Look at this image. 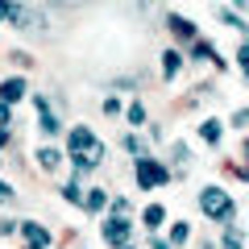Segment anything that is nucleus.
I'll use <instances>...</instances> for the list:
<instances>
[{
  "label": "nucleus",
  "instance_id": "nucleus-7",
  "mask_svg": "<svg viewBox=\"0 0 249 249\" xmlns=\"http://www.w3.org/2000/svg\"><path fill=\"white\" fill-rule=\"evenodd\" d=\"M25 91H29V83L21 79V75H9V79H0V104H17V100H25Z\"/></svg>",
  "mask_w": 249,
  "mask_h": 249
},
{
  "label": "nucleus",
  "instance_id": "nucleus-29",
  "mask_svg": "<svg viewBox=\"0 0 249 249\" xmlns=\"http://www.w3.org/2000/svg\"><path fill=\"white\" fill-rule=\"evenodd\" d=\"M232 124H237V129H241V124H249V108H245V112H232Z\"/></svg>",
  "mask_w": 249,
  "mask_h": 249
},
{
  "label": "nucleus",
  "instance_id": "nucleus-11",
  "mask_svg": "<svg viewBox=\"0 0 249 249\" xmlns=\"http://www.w3.org/2000/svg\"><path fill=\"white\" fill-rule=\"evenodd\" d=\"M104 208H108V191H104V187H88V196H83V212L100 216Z\"/></svg>",
  "mask_w": 249,
  "mask_h": 249
},
{
  "label": "nucleus",
  "instance_id": "nucleus-4",
  "mask_svg": "<svg viewBox=\"0 0 249 249\" xmlns=\"http://www.w3.org/2000/svg\"><path fill=\"white\" fill-rule=\"evenodd\" d=\"M100 237H104V245L124 249V245H129V237H133V220H129V216H108L104 229H100Z\"/></svg>",
  "mask_w": 249,
  "mask_h": 249
},
{
  "label": "nucleus",
  "instance_id": "nucleus-17",
  "mask_svg": "<svg viewBox=\"0 0 249 249\" xmlns=\"http://www.w3.org/2000/svg\"><path fill=\"white\" fill-rule=\"evenodd\" d=\"M220 249H245V232H241L237 224H229V229H224V241H220Z\"/></svg>",
  "mask_w": 249,
  "mask_h": 249
},
{
  "label": "nucleus",
  "instance_id": "nucleus-16",
  "mask_svg": "<svg viewBox=\"0 0 249 249\" xmlns=\"http://www.w3.org/2000/svg\"><path fill=\"white\" fill-rule=\"evenodd\" d=\"M187 241H191V224H187V220H175V224H170V245L183 249Z\"/></svg>",
  "mask_w": 249,
  "mask_h": 249
},
{
  "label": "nucleus",
  "instance_id": "nucleus-2",
  "mask_svg": "<svg viewBox=\"0 0 249 249\" xmlns=\"http://www.w3.org/2000/svg\"><path fill=\"white\" fill-rule=\"evenodd\" d=\"M199 212H204L212 224H224V229H229V224H232V216H237V204H232V196L224 191V187L208 183L204 191H199Z\"/></svg>",
  "mask_w": 249,
  "mask_h": 249
},
{
  "label": "nucleus",
  "instance_id": "nucleus-24",
  "mask_svg": "<svg viewBox=\"0 0 249 249\" xmlns=\"http://www.w3.org/2000/svg\"><path fill=\"white\" fill-rule=\"evenodd\" d=\"M104 112L116 116V112H124V108H121V100H116V96H104Z\"/></svg>",
  "mask_w": 249,
  "mask_h": 249
},
{
  "label": "nucleus",
  "instance_id": "nucleus-18",
  "mask_svg": "<svg viewBox=\"0 0 249 249\" xmlns=\"http://www.w3.org/2000/svg\"><path fill=\"white\" fill-rule=\"evenodd\" d=\"M170 158H175V175H183L187 166H191V154H187L183 142H175V150H170Z\"/></svg>",
  "mask_w": 249,
  "mask_h": 249
},
{
  "label": "nucleus",
  "instance_id": "nucleus-32",
  "mask_svg": "<svg viewBox=\"0 0 249 249\" xmlns=\"http://www.w3.org/2000/svg\"><path fill=\"white\" fill-rule=\"evenodd\" d=\"M232 170H237V175H241V178H245V183H249V166H241V162H237V166H232Z\"/></svg>",
  "mask_w": 249,
  "mask_h": 249
},
{
  "label": "nucleus",
  "instance_id": "nucleus-6",
  "mask_svg": "<svg viewBox=\"0 0 249 249\" xmlns=\"http://www.w3.org/2000/svg\"><path fill=\"white\" fill-rule=\"evenodd\" d=\"M21 237H25V245L29 249H50V229L46 224H37V220H21Z\"/></svg>",
  "mask_w": 249,
  "mask_h": 249
},
{
  "label": "nucleus",
  "instance_id": "nucleus-8",
  "mask_svg": "<svg viewBox=\"0 0 249 249\" xmlns=\"http://www.w3.org/2000/svg\"><path fill=\"white\" fill-rule=\"evenodd\" d=\"M166 29L178 37V42H199V29H196V21L178 17V13H170V17H166Z\"/></svg>",
  "mask_w": 249,
  "mask_h": 249
},
{
  "label": "nucleus",
  "instance_id": "nucleus-31",
  "mask_svg": "<svg viewBox=\"0 0 249 249\" xmlns=\"http://www.w3.org/2000/svg\"><path fill=\"white\" fill-rule=\"evenodd\" d=\"M241 158H245V166H249V137L241 142Z\"/></svg>",
  "mask_w": 249,
  "mask_h": 249
},
{
  "label": "nucleus",
  "instance_id": "nucleus-26",
  "mask_svg": "<svg viewBox=\"0 0 249 249\" xmlns=\"http://www.w3.org/2000/svg\"><path fill=\"white\" fill-rule=\"evenodd\" d=\"M9 145H13V133H9V129H0V162H4V150H9Z\"/></svg>",
  "mask_w": 249,
  "mask_h": 249
},
{
  "label": "nucleus",
  "instance_id": "nucleus-3",
  "mask_svg": "<svg viewBox=\"0 0 249 249\" xmlns=\"http://www.w3.org/2000/svg\"><path fill=\"white\" fill-rule=\"evenodd\" d=\"M133 175H137V187H142V191H154V187H166L170 178V166H162L158 158H150V154H145V158H137L133 162Z\"/></svg>",
  "mask_w": 249,
  "mask_h": 249
},
{
  "label": "nucleus",
  "instance_id": "nucleus-28",
  "mask_svg": "<svg viewBox=\"0 0 249 249\" xmlns=\"http://www.w3.org/2000/svg\"><path fill=\"white\" fill-rule=\"evenodd\" d=\"M9 58H13V62H17V67H29V62H34V58H29V54H25V50H13V54H9Z\"/></svg>",
  "mask_w": 249,
  "mask_h": 249
},
{
  "label": "nucleus",
  "instance_id": "nucleus-30",
  "mask_svg": "<svg viewBox=\"0 0 249 249\" xmlns=\"http://www.w3.org/2000/svg\"><path fill=\"white\" fill-rule=\"evenodd\" d=\"M150 249H175L170 241H162V237H150Z\"/></svg>",
  "mask_w": 249,
  "mask_h": 249
},
{
  "label": "nucleus",
  "instance_id": "nucleus-23",
  "mask_svg": "<svg viewBox=\"0 0 249 249\" xmlns=\"http://www.w3.org/2000/svg\"><path fill=\"white\" fill-rule=\"evenodd\" d=\"M13 196H17L13 183H9V178H0V204H13Z\"/></svg>",
  "mask_w": 249,
  "mask_h": 249
},
{
  "label": "nucleus",
  "instance_id": "nucleus-1",
  "mask_svg": "<svg viewBox=\"0 0 249 249\" xmlns=\"http://www.w3.org/2000/svg\"><path fill=\"white\" fill-rule=\"evenodd\" d=\"M67 154H71L75 175H91V170H100V162H104L108 145L91 133L88 124H75L71 133H67Z\"/></svg>",
  "mask_w": 249,
  "mask_h": 249
},
{
  "label": "nucleus",
  "instance_id": "nucleus-25",
  "mask_svg": "<svg viewBox=\"0 0 249 249\" xmlns=\"http://www.w3.org/2000/svg\"><path fill=\"white\" fill-rule=\"evenodd\" d=\"M237 67H241V75H249V46L237 50Z\"/></svg>",
  "mask_w": 249,
  "mask_h": 249
},
{
  "label": "nucleus",
  "instance_id": "nucleus-33",
  "mask_svg": "<svg viewBox=\"0 0 249 249\" xmlns=\"http://www.w3.org/2000/svg\"><path fill=\"white\" fill-rule=\"evenodd\" d=\"M124 249H133V245H124Z\"/></svg>",
  "mask_w": 249,
  "mask_h": 249
},
{
  "label": "nucleus",
  "instance_id": "nucleus-14",
  "mask_svg": "<svg viewBox=\"0 0 249 249\" xmlns=\"http://www.w3.org/2000/svg\"><path fill=\"white\" fill-rule=\"evenodd\" d=\"M83 196H88V187L79 183V175L62 183V199H67V204H83Z\"/></svg>",
  "mask_w": 249,
  "mask_h": 249
},
{
  "label": "nucleus",
  "instance_id": "nucleus-9",
  "mask_svg": "<svg viewBox=\"0 0 249 249\" xmlns=\"http://www.w3.org/2000/svg\"><path fill=\"white\" fill-rule=\"evenodd\" d=\"M191 58H204V62H212L216 71H224V58L216 54V42H208V37H199V42H191Z\"/></svg>",
  "mask_w": 249,
  "mask_h": 249
},
{
  "label": "nucleus",
  "instance_id": "nucleus-13",
  "mask_svg": "<svg viewBox=\"0 0 249 249\" xmlns=\"http://www.w3.org/2000/svg\"><path fill=\"white\" fill-rule=\"evenodd\" d=\"M34 158H37V166H42L46 175H50V170H58V166H62V154L54 150V145H42V150H37Z\"/></svg>",
  "mask_w": 249,
  "mask_h": 249
},
{
  "label": "nucleus",
  "instance_id": "nucleus-5",
  "mask_svg": "<svg viewBox=\"0 0 249 249\" xmlns=\"http://www.w3.org/2000/svg\"><path fill=\"white\" fill-rule=\"evenodd\" d=\"M34 108H37V129H42L46 137H58V133H62V121L54 116L50 100H46V96H34Z\"/></svg>",
  "mask_w": 249,
  "mask_h": 249
},
{
  "label": "nucleus",
  "instance_id": "nucleus-12",
  "mask_svg": "<svg viewBox=\"0 0 249 249\" xmlns=\"http://www.w3.org/2000/svg\"><path fill=\"white\" fill-rule=\"evenodd\" d=\"M142 224H145V232H158L162 224H166V208H162V204H150V208L142 212Z\"/></svg>",
  "mask_w": 249,
  "mask_h": 249
},
{
  "label": "nucleus",
  "instance_id": "nucleus-20",
  "mask_svg": "<svg viewBox=\"0 0 249 249\" xmlns=\"http://www.w3.org/2000/svg\"><path fill=\"white\" fill-rule=\"evenodd\" d=\"M124 150L133 154V158H145V142H142L137 133H124Z\"/></svg>",
  "mask_w": 249,
  "mask_h": 249
},
{
  "label": "nucleus",
  "instance_id": "nucleus-15",
  "mask_svg": "<svg viewBox=\"0 0 249 249\" xmlns=\"http://www.w3.org/2000/svg\"><path fill=\"white\" fill-rule=\"evenodd\" d=\"M220 133H224V129H220V121H212V116H208V121L199 124V142H208V145H220Z\"/></svg>",
  "mask_w": 249,
  "mask_h": 249
},
{
  "label": "nucleus",
  "instance_id": "nucleus-21",
  "mask_svg": "<svg viewBox=\"0 0 249 249\" xmlns=\"http://www.w3.org/2000/svg\"><path fill=\"white\" fill-rule=\"evenodd\" d=\"M220 21H224V25H232V29H241V34H245V17H241V13H232V9H220Z\"/></svg>",
  "mask_w": 249,
  "mask_h": 249
},
{
  "label": "nucleus",
  "instance_id": "nucleus-27",
  "mask_svg": "<svg viewBox=\"0 0 249 249\" xmlns=\"http://www.w3.org/2000/svg\"><path fill=\"white\" fill-rule=\"evenodd\" d=\"M9 124H13V108L0 104V129H9Z\"/></svg>",
  "mask_w": 249,
  "mask_h": 249
},
{
  "label": "nucleus",
  "instance_id": "nucleus-19",
  "mask_svg": "<svg viewBox=\"0 0 249 249\" xmlns=\"http://www.w3.org/2000/svg\"><path fill=\"white\" fill-rule=\"evenodd\" d=\"M124 121L133 124V129H142V124H145V104H129V108H124Z\"/></svg>",
  "mask_w": 249,
  "mask_h": 249
},
{
  "label": "nucleus",
  "instance_id": "nucleus-22",
  "mask_svg": "<svg viewBox=\"0 0 249 249\" xmlns=\"http://www.w3.org/2000/svg\"><path fill=\"white\" fill-rule=\"evenodd\" d=\"M108 212H112V216H129V212H133V204H129L124 196H116L112 204H108Z\"/></svg>",
  "mask_w": 249,
  "mask_h": 249
},
{
  "label": "nucleus",
  "instance_id": "nucleus-10",
  "mask_svg": "<svg viewBox=\"0 0 249 249\" xmlns=\"http://www.w3.org/2000/svg\"><path fill=\"white\" fill-rule=\"evenodd\" d=\"M183 50H175V46H170V50H162V79H175L178 71H183Z\"/></svg>",
  "mask_w": 249,
  "mask_h": 249
}]
</instances>
